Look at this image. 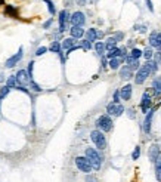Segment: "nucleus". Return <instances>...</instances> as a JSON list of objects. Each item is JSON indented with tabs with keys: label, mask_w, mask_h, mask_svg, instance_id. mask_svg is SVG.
<instances>
[{
	"label": "nucleus",
	"mask_w": 161,
	"mask_h": 182,
	"mask_svg": "<svg viewBox=\"0 0 161 182\" xmlns=\"http://www.w3.org/2000/svg\"><path fill=\"white\" fill-rule=\"evenodd\" d=\"M86 158L89 160V163H90V166H92V169H95V170H99L102 166V157L101 154L96 151L95 148H87L86 150Z\"/></svg>",
	"instance_id": "obj_1"
},
{
	"label": "nucleus",
	"mask_w": 161,
	"mask_h": 182,
	"mask_svg": "<svg viewBox=\"0 0 161 182\" xmlns=\"http://www.w3.org/2000/svg\"><path fill=\"white\" fill-rule=\"evenodd\" d=\"M90 138H92V141L93 144L98 147L99 150H104L107 148V139H105V136L102 133L101 130H92V133H90Z\"/></svg>",
	"instance_id": "obj_2"
},
{
	"label": "nucleus",
	"mask_w": 161,
	"mask_h": 182,
	"mask_svg": "<svg viewBox=\"0 0 161 182\" xmlns=\"http://www.w3.org/2000/svg\"><path fill=\"white\" fill-rule=\"evenodd\" d=\"M96 126L99 128L101 132H109L112 128V120L108 117V115H101L98 120H96Z\"/></svg>",
	"instance_id": "obj_3"
},
{
	"label": "nucleus",
	"mask_w": 161,
	"mask_h": 182,
	"mask_svg": "<svg viewBox=\"0 0 161 182\" xmlns=\"http://www.w3.org/2000/svg\"><path fill=\"white\" fill-rule=\"evenodd\" d=\"M15 79H16L18 86H24V88H27L28 84H30V81L33 80V79H30L27 70H19V71L16 73V76H15Z\"/></svg>",
	"instance_id": "obj_4"
},
{
	"label": "nucleus",
	"mask_w": 161,
	"mask_h": 182,
	"mask_svg": "<svg viewBox=\"0 0 161 182\" xmlns=\"http://www.w3.org/2000/svg\"><path fill=\"white\" fill-rule=\"evenodd\" d=\"M75 166L78 167V170L84 172V173H90V172L93 170L86 157H77V158H75Z\"/></svg>",
	"instance_id": "obj_5"
},
{
	"label": "nucleus",
	"mask_w": 161,
	"mask_h": 182,
	"mask_svg": "<svg viewBox=\"0 0 161 182\" xmlns=\"http://www.w3.org/2000/svg\"><path fill=\"white\" fill-rule=\"evenodd\" d=\"M70 22L73 27H81L86 22V16L83 12H74L73 15H70Z\"/></svg>",
	"instance_id": "obj_6"
},
{
	"label": "nucleus",
	"mask_w": 161,
	"mask_h": 182,
	"mask_svg": "<svg viewBox=\"0 0 161 182\" xmlns=\"http://www.w3.org/2000/svg\"><path fill=\"white\" fill-rule=\"evenodd\" d=\"M107 111L108 114L114 115V117H118L124 113V107L120 105V104H114V102H111V104H108L107 105Z\"/></svg>",
	"instance_id": "obj_7"
},
{
	"label": "nucleus",
	"mask_w": 161,
	"mask_h": 182,
	"mask_svg": "<svg viewBox=\"0 0 161 182\" xmlns=\"http://www.w3.org/2000/svg\"><path fill=\"white\" fill-rule=\"evenodd\" d=\"M22 55H24V49H22V47H19V50H18V52H16L15 55H12V56H11V58L6 61V64H5V65H6V68L15 67V65H16V64H18V62L22 59Z\"/></svg>",
	"instance_id": "obj_8"
},
{
	"label": "nucleus",
	"mask_w": 161,
	"mask_h": 182,
	"mask_svg": "<svg viewBox=\"0 0 161 182\" xmlns=\"http://www.w3.org/2000/svg\"><path fill=\"white\" fill-rule=\"evenodd\" d=\"M70 21V14L68 11H61L59 12V33H64L67 30V24Z\"/></svg>",
	"instance_id": "obj_9"
},
{
	"label": "nucleus",
	"mask_w": 161,
	"mask_h": 182,
	"mask_svg": "<svg viewBox=\"0 0 161 182\" xmlns=\"http://www.w3.org/2000/svg\"><path fill=\"white\" fill-rule=\"evenodd\" d=\"M102 36H104L102 31H98L96 28H89L87 33H86V40H89L90 43H93V41L102 39Z\"/></svg>",
	"instance_id": "obj_10"
},
{
	"label": "nucleus",
	"mask_w": 161,
	"mask_h": 182,
	"mask_svg": "<svg viewBox=\"0 0 161 182\" xmlns=\"http://www.w3.org/2000/svg\"><path fill=\"white\" fill-rule=\"evenodd\" d=\"M148 76H149V70L146 68V65L141 67L136 73V84H142L148 79Z\"/></svg>",
	"instance_id": "obj_11"
},
{
	"label": "nucleus",
	"mask_w": 161,
	"mask_h": 182,
	"mask_svg": "<svg viewBox=\"0 0 161 182\" xmlns=\"http://www.w3.org/2000/svg\"><path fill=\"white\" fill-rule=\"evenodd\" d=\"M149 45L152 47H157L158 50H161V33H157V31L151 33V36H149Z\"/></svg>",
	"instance_id": "obj_12"
},
{
	"label": "nucleus",
	"mask_w": 161,
	"mask_h": 182,
	"mask_svg": "<svg viewBox=\"0 0 161 182\" xmlns=\"http://www.w3.org/2000/svg\"><path fill=\"white\" fill-rule=\"evenodd\" d=\"M152 115H154V110H148L146 113V117H145V121H143V130L149 133V130H151V121H152Z\"/></svg>",
	"instance_id": "obj_13"
},
{
	"label": "nucleus",
	"mask_w": 161,
	"mask_h": 182,
	"mask_svg": "<svg viewBox=\"0 0 161 182\" xmlns=\"http://www.w3.org/2000/svg\"><path fill=\"white\" fill-rule=\"evenodd\" d=\"M141 107H142V111H143V113H148V110H149V107H151V96L148 95V92H145L143 96H142Z\"/></svg>",
	"instance_id": "obj_14"
},
{
	"label": "nucleus",
	"mask_w": 161,
	"mask_h": 182,
	"mask_svg": "<svg viewBox=\"0 0 161 182\" xmlns=\"http://www.w3.org/2000/svg\"><path fill=\"white\" fill-rule=\"evenodd\" d=\"M120 96L121 99H124V101H129L130 98H132V84H126L124 88L120 90Z\"/></svg>",
	"instance_id": "obj_15"
},
{
	"label": "nucleus",
	"mask_w": 161,
	"mask_h": 182,
	"mask_svg": "<svg viewBox=\"0 0 161 182\" xmlns=\"http://www.w3.org/2000/svg\"><path fill=\"white\" fill-rule=\"evenodd\" d=\"M149 158H151V162H157L158 158H160V147L158 145H152L151 150H149Z\"/></svg>",
	"instance_id": "obj_16"
},
{
	"label": "nucleus",
	"mask_w": 161,
	"mask_h": 182,
	"mask_svg": "<svg viewBox=\"0 0 161 182\" xmlns=\"http://www.w3.org/2000/svg\"><path fill=\"white\" fill-rule=\"evenodd\" d=\"M70 33H71V37H73V39H81V37L84 36V30L81 27H73L70 30Z\"/></svg>",
	"instance_id": "obj_17"
},
{
	"label": "nucleus",
	"mask_w": 161,
	"mask_h": 182,
	"mask_svg": "<svg viewBox=\"0 0 161 182\" xmlns=\"http://www.w3.org/2000/svg\"><path fill=\"white\" fill-rule=\"evenodd\" d=\"M133 74V70L129 67V65H124V67L120 70V77L121 79H130Z\"/></svg>",
	"instance_id": "obj_18"
},
{
	"label": "nucleus",
	"mask_w": 161,
	"mask_h": 182,
	"mask_svg": "<svg viewBox=\"0 0 161 182\" xmlns=\"http://www.w3.org/2000/svg\"><path fill=\"white\" fill-rule=\"evenodd\" d=\"M75 46V39H73V37H70V39H65V40L62 41V45H61V47L62 49H65V50H70L71 47Z\"/></svg>",
	"instance_id": "obj_19"
},
{
	"label": "nucleus",
	"mask_w": 161,
	"mask_h": 182,
	"mask_svg": "<svg viewBox=\"0 0 161 182\" xmlns=\"http://www.w3.org/2000/svg\"><path fill=\"white\" fill-rule=\"evenodd\" d=\"M146 68L149 70V74H154V73H157V68H158V64L155 62V61H146Z\"/></svg>",
	"instance_id": "obj_20"
},
{
	"label": "nucleus",
	"mask_w": 161,
	"mask_h": 182,
	"mask_svg": "<svg viewBox=\"0 0 161 182\" xmlns=\"http://www.w3.org/2000/svg\"><path fill=\"white\" fill-rule=\"evenodd\" d=\"M126 62H127V65L132 68V70H134V68L139 67V61L134 59V58H132L130 55H129V56H126Z\"/></svg>",
	"instance_id": "obj_21"
},
{
	"label": "nucleus",
	"mask_w": 161,
	"mask_h": 182,
	"mask_svg": "<svg viewBox=\"0 0 161 182\" xmlns=\"http://www.w3.org/2000/svg\"><path fill=\"white\" fill-rule=\"evenodd\" d=\"M95 50H96V54L98 55H104L105 54V43L96 41V43H95Z\"/></svg>",
	"instance_id": "obj_22"
},
{
	"label": "nucleus",
	"mask_w": 161,
	"mask_h": 182,
	"mask_svg": "<svg viewBox=\"0 0 161 182\" xmlns=\"http://www.w3.org/2000/svg\"><path fill=\"white\" fill-rule=\"evenodd\" d=\"M5 14L9 15V16H12V18H18V11L15 9L14 6H6V9H5Z\"/></svg>",
	"instance_id": "obj_23"
},
{
	"label": "nucleus",
	"mask_w": 161,
	"mask_h": 182,
	"mask_svg": "<svg viewBox=\"0 0 161 182\" xmlns=\"http://www.w3.org/2000/svg\"><path fill=\"white\" fill-rule=\"evenodd\" d=\"M152 89H154V92L157 95L161 93V79H155V80L152 81Z\"/></svg>",
	"instance_id": "obj_24"
},
{
	"label": "nucleus",
	"mask_w": 161,
	"mask_h": 182,
	"mask_svg": "<svg viewBox=\"0 0 161 182\" xmlns=\"http://www.w3.org/2000/svg\"><path fill=\"white\" fill-rule=\"evenodd\" d=\"M120 64H121L120 58H111V59H109V68H112V70L120 68Z\"/></svg>",
	"instance_id": "obj_25"
},
{
	"label": "nucleus",
	"mask_w": 161,
	"mask_h": 182,
	"mask_svg": "<svg viewBox=\"0 0 161 182\" xmlns=\"http://www.w3.org/2000/svg\"><path fill=\"white\" fill-rule=\"evenodd\" d=\"M115 43H117V40H115V39L112 37V36H111V37H108L107 43H105V49H108V50L114 49V47H115Z\"/></svg>",
	"instance_id": "obj_26"
},
{
	"label": "nucleus",
	"mask_w": 161,
	"mask_h": 182,
	"mask_svg": "<svg viewBox=\"0 0 161 182\" xmlns=\"http://www.w3.org/2000/svg\"><path fill=\"white\" fill-rule=\"evenodd\" d=\"M6 86H7L9 89H12V88L16 89L18 83H16V79H15V76H11V77L7 79V80H6Z\"/></svg>",
	"instance_id": "obj_27"
},
{
	"label": "nucleus",
	"mask_w": 161,
	"mask_h": 182,
	"mask_svg": "<svg viewBox=\"0 0 161 182\" xmlns=\"http://www.w3.org/2000/svg\"><path fill=\"white\" fill-rule=\"evenodd\" d=\"M157 169H155V176H157V179L161 182V157L157 160Z\"/></svg>",
	"instance_id": "obj_28"
},
{
	"label": "nucleus",
	"mask_w": 161,
	"mask_h": 182,
	"mask_svg": "<svg viewBox=\"0 0 161 182\" xmlns=\"http://www.w3.org/2000/svg\"><path fill=\"white\" fill-rule=\"evenodd\" d=\"M142 55L145 56V59L146 61H151V58L154 56V52H152V49H151V47H146V49L142 52Z\"/></svg>",
	"instance_id": "obj_29"
},
{
	"label": "nucleus",
	"mask_w": 161,
	"mask_h": 182,
	"mask_svg": "<svg viewBox=\"0 0 161 182\" xmlns=\"http://www.w3.org/2000/svg\"><path fill=\"white\" fill-rule=\"evenodd\" d=\"M49 49H50L52 52H55V54H61V43L59 41H53Z\"/></svg>",
	"instance_id": "obj_30"
},
{
	"label": "nucleus",
	"mask_w": 161,
	"mask_h": 182,
	"mask_svg": "<svg viewBox=\"0 0 161 182\" xmlns=\"http://www.w3.org/2000/svg\"><path fill=\"white\" fill-rule=\"evenodd\" d=\"M44 3L47 5V9H49V12H50V15H55L56 14V9H55V5L52 0H44Z\"/></svg>",
	"instance_id": "obj_31"
},
{
	"label": "nucleus",
	"mask_w": 161,
	"mask_h": 182,
	"mask_svg": "<svg viewBox=\"0 0 161 182\" xmlns=\"http://www.w3.org/2000/svg\"><path fill=\"white\" fill-rule=\"evenodd\" d=\"M130 56L134 58V59H139V58L142 56V50H139V49H133V50L130 52Z\"/></svg>",
	"instance_id": "obj_32"
},
{
	"label": "nucleus",
	"mask_w": 161,
	"mask_h": 182,
	"mask_svg": "<svg viewBox=\"0 0 161 182\" xmlns=\"http://www.w3.org/2000/svg\"><path fill=\"white\" fill-rule=\"evenodd\" d=\"M81 47H83L84 50H89V49H92V43L89 40H83L81 41Z\"/></svg>",
	"instance_id": "obj_33"
},
{
	"label": "nucleus",
	"mask_w": 161,
	"mask_h": 182,
	"mask_svg": "<svg viewBox=\"0 0 161 182\" xmlns=\"http://www.w3.org/2000/svg\"><path fill=\"white\" fill-rule=\"evenodd\" d=\"M9 90H11V89L7 88V86H3V88H2V90H0V98L3 99V98H5V96L9 93Z\"/></svg>",
	"instance_id": "obj_34"
},
{
	"label": "nucleus",
	"mask_w": 161,
	"mask_h": 182,
	"mask_svg": "<svg viewBox=\"0 0 161 182\" xmlns=\"http://www.w3.org/2000/svg\"><path fill=\"white\" fill-rule=\"evenodd\" d=\"M47 52V47H44V46H41V47H39L37 50H36V56H41L43 54H46Z\"/></svg>",
	"instance_id": "obj_35"
},
{
	"label": "nucleus",
	"mask_w": 161,
	"mask_h": 182,
	"mask_svg": "<svg viewBox=\"0 0 161 182\" xmlns=\"http://www.w3.org/2000/svg\"><path fill=\"white\" fill-rule=\"evenodd\" d=\"M139 155H141V147H136L133 151V154H132V158L136 160V158H139Z\"/></svg>",
	"instance_id": "obj_36"
},
{
	"label": "nucleus",
	"mask_w": 161,
	"mask_h": 182,
	"mask_svg": "<svg viewBox=\"0 0 161 182\" xmlns=\"http://www.w3.org/2000/svg\"><path fill=\"white\" fill-rule=\"evenodd\" d=\"M30 86H31V89H33V90H36V92H40V90H41V88H40V86H39V84H37V83H36L34 80L30 81Z\"/></svg>",
	"instance_id": "obj_37"
},
{
	"label": "nucleus",
	"mask_w": 161,
	"mask_h": 182,
	"mask_svg": "<svg viewBox=\"0 0 161 182\" xmlns=\"http://www.w3.org/2000/svg\"><path fill=\"white\" fill-rule=\"evenodd\" d=\"M33 67H34V62L31 61V62L28 64V70H27V73H28V76H30V79L33 77Z\"/></svg>",
	"instance_id": "obj_38"
},
{
	"label": "nucleus",
	"mask_w": 161,
	"mask_h": 182,
	"mask_svg": "<svg viewBox=\"0 0 161 182\" xmlns=\"http://www.w3.org/2000/svg\"><path fill=\"white\" fill-rule=\"evenodd\" d=\"M154 58H155V62H157V64H161V52H155Z\"/></svg>",
	"instance_id": "obj_39"
},
{
	"label": "nucleus",
	"mask_w": 161,
	"mask_h": 182,
	"mask_svg": "<svg viewBox=\"0 0 161 182\" xmlns=\"http://www.w3.org/2000/svg\"><path fill=\"white\" fill-rule=\"evenodd\" d=\"M120 101V90H115L114 92V104H118Z\"/></svg>",
	"instance_id": "obj_40"
},
{
	"label": "nucleus",
	"mask_w": 161,
	"mask_h": 182,
	"mask_svg": "<svg viewBox=\"0 0 161 182\" xmlns=\"http://www.w3.org/2000/svg\"><path fill=\"white\" fill-rule=\"evenodd\" d=\"M52 22H53V20H52V18H50V20H47L46 22L43 24V28H49L50 25H52Z\"/></svg>",
	"instance_id": "obj_41"
},
{
	"label": "nucleus",
	"mask_w": 161,
	"mask_h": 182,
	"mask_svg": "<svg viewBox=\"0 0 161 182\" xmlns=\"http://www.w3.org/2000/svg\"><path fill=\"white\" fill-rule=\"evenodd\" d=\"M145 2H146V6H148V9H149V11L152 12V11H154V6H152V3H151V0H145Z\"/></svg>",
	"instance_id": "obj_42"
},
{
	"label": "nucleus",
	"mask_w": 161,
	"mask_h": 182,
	"mask_svg": "<svg viewBox=\"0 0 161 182\" xmlns=\"http://www.w3.org/2000/svg\"><path fill=\"white\" fill-rule=\"evenodd\" d=\"M86 2H87V0H77V5H80V6H84V5H86Z\"/></svg>",
	"instance_id": "obj_43"
},
{
	"label": "nucleus",
	"mask_w": 161,
	"mask_h": 182,
	"mask_svg": "<svg viewBox=\"0 0 161 182\" xmlns=\"http://www.w3.org/2000/svg\"><path fill=\"white\" fill-rule=\"evenodd\" d=\"M5 81V74H0V83H3Z\"/></svg>",
	"instance_id": "obj_44"
},
{
	"label": "nucleus",
	"mask_w": 161,
	"mask_h": 182,
	"mask_svg": "<svg viewBox=\"0 0 161 182\" xmlns=\"http://www.w3.org/2000/svg\"><path fill=\"white\" fill-rule=\"evenodd\" d=\"M3 2H5V0H0V5H3Z\"/></svg>",
	"instance_id": "obj_45"
},
{
	"label": "nucleus",
	"mask_w": 161,
	"mask_h": 182,
	"mask_svg": "<svg viewBox=\"0 0 161 182\" xmlns=\"http://www.w3.org/2000/svg\"><path fill=\"white\" fill-rule=\"evenodd\" d=\"M0 102H2V98H0Z\"/></svg>",
	"instance_id": "obj_46"
}]
</instances>
